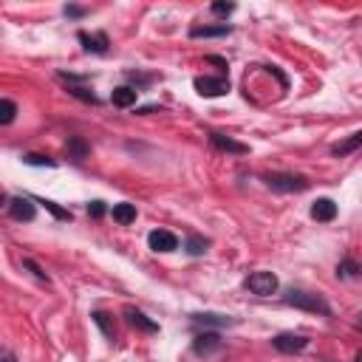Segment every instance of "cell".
Wrapping results in <instances>:
<instances>
[{
    "mask_svg": "<svg viewBox=\"0 0 362 362\" xmlns=\"http://www.w3.org/2000/svg\"><path fill=\"white\" fill-rule=\"evenodd\" d=\"M283 300H286V306H295V308L311 311V315H323V317H328V315H331V306H328L320 295L300 292V289H292V292H289Z\"/></svg>",
    "mask_w": 362,
    "mask_h": 362,
    "instance_id": "obj_1",
    "label": "cell"
},
{
    "mask_svg": "<svg viewBox=\"0 0 362 362\" xmlns=\"http://www.w3.org/2000/svg\"><path fill=\"white\" fill-rule=\"evenodd\" d=\"M267 184L275 192H303L308 187V179L306 176H295V173H269Z\"/></svg>",
    "mask_w": 362,
    "mask_h": 362,
    "instance_id": "obj_2",
    "label": "cell"
},
{
    "mask_svg": "<svg viewBox=\"0 0 362 362\" xmlns=\"http://www.w3.org/2000/svg\"><path fill=\"white\" fill-rule=\"evenodd\" d=\"M247 289L258 297H269L278 292V278L272 272H255L247 278Z\"/></svg>",
    "mask_w": 362,
    "mask_h": 362,
    "instance_id": "obj_3",
    "label": "cell"
},
{
    "mask_svg": "<svg viewBox=\"0 0 362 362\" xmlns=\"http://www.w3.org/2000/svg\"><path fill=\"white\" fill-rule=\"evenodd\" d=\"M196 91L201 96H207V100H212V96H224L229 91V80L227 77H196Z\"/></svg>",
    "mask_w": 362,
    "mask_h": 362,
    "instance_id": "obj_4",
    "label": "cell"
},
{
    "mask_svg": "<svg viewBox=\"0 0 362 362\" xmlns=\"http://www.w3.org/2000/svg\"><path fill=\"white\" fill-rule=\"evenodd\" d=\"M272 346H275L280 354H300V351H306L308 340H306L303 334H278L275 340H272Z\"/></svg>",
    "mask_w": 362,
    "mask_h": 362,
    "instance_id": "obj_5",
    "label": "cell"
},
{
    "mask_svg": "<svg viewBox=\"0 0 362 362\" xmlns=\"http://www.w3.org/2000/svg\"><path fill=\"white\" fill-rule=\"evenodd\" d=\"M148 244L153 252H173V249H179V238L167 229H153L148 235Z\"/></svg>",
    "mask_w": 362,
    "mask_h": 362,
    "instance_id": "obj_6",
    "label": "cell"
},
{
    "mask_svg": "<svg viewBox=\"0 0 362 362\" xmlns=\"http://www.w3.org/2000/svg\"><path fill=\"white\" fill-rule=\"evenodd\" d=\"M9 215L14 221H34V215H37V210H34V204L29 201V199H9Z\"/></svg>",
    "mask_w": 362,
    "mask_h": 362,
    "instance_id": "obj_7",
    "label": "cell"
},
{
    "mask_svg": "<svg viewBox=\"0 0 362 362\" xmlns=\"http://www.w3.org/2000/svg\"><path fill=\"white\" fill-rule=\"evenodd\" d=\"M80 43L85 45V52H91V54H105L108 52V34H102V32H93V34H88V32H80Z\"/></svg>",
    "mask_w": 362,
    "mask_h": 362,
    "instance_id": "obj_8",
    "label": "cell"
},
{
    "mask_svg": "<svg viewBox=\"0 0 362 362\" xmlns=\"http://www.w3.org/2000/svg\"><path fill=\"white\" fill-rule=\"evenodd\" d=\"M221 348V337L218 334H212V331H204L196 337V343H192V351H196L199 357H207L212 351H218Z\"/></svg>",
    "mask_w": 362,
    "mask_h": 362,
    "instance_id": "obj_9",
    "label": "cell"
},
{
    "mask_svg": "<svg viewBox=\"0 0 362 362\" xmlns=\"http://www.w3.org/2000/svg\"><path fill=\"white\" fill-rule=\"evenodd\" d=\"M210 142H212L218 150H224V153H238V156L249 153L247 144H240V142H235V139H229V136H224V133H210Z\"/></svg>",
    "mask_w": 362,
    "mask_h": 362,
    "instance_id": "obj_10",
    "label": "cell"
},
{
    "mask_svg": "<svg viewBox=\"0 0 362 362\" xmlns=\"http://www.w3.org/2000/svg\"><path fill=\"white\" fill-rule=\"evenodd\" d=\"M311 218H315V221H323V224L334 221V218H337V204H334L331 199H317L315 207H311Z\"/></svg>",
    "mask_w": 362,
    "mask_h": 362,
    "instance_id": "obj_11",
    "label": "cell"
},
{
    "mask_svg": "<svg viewBox=\"0 0 362 362\" xmlns=\"http://www.w3.org/2000/svg\"><path fill=\"white\" fill-rule=\"evenodd\" d=\"M125 317H128V323H131L133 328H139V331H148V334H156V331H159V326H156L148 315H142L139 308H125Z\"/></svg>",
    "mask_w": 362,
    "mask_h": 362,
    "instance_id": "obj_12",
    "label": "cell"
},
{
    "mask_svg": "<svg viewBox=\"0 0 362 362\" xmlns=\"http://www.w3.org/2000/svg\"><path fill=\"white\" fill-rule=\"evenodd\" d=\"M232 29L227 23H218V26H192L190 29V37L192 40H201V37H227Z\"/></svg>",
    "mask_w": 362,
    "mask_h": 362,
    "instance_id": "obj_13",
    "label": "cell"
},
{
    "mask_svg": "<svg viewBox=\"0 0 362 362\" xmlns=\"http://www.w3.org/2000/svg\"><path fill=\"white\" fill-rule=\"evenodd\" d=\"M111 102H113L116 108H131V105H136V88H128V85L116 88V91L111 93Z\"/></svg>",
    "mask_w": 362,
    "mask_h": 362,
    "instance_id": "obj_14",
    "label": "cell"
},
{
    "mask_svg": "<svg viewBox=\"0 0 362 362\" xmlns=\"http://www.w3.org/2000/svg\"><path fill=\"white\" fill-rule=\"evenodd\" d=\"M357 148H362V131H357L354 136H348V139L340 142V144H334L331 153H334V156H348V153H354Z\"/></svg>",
    "mask_w": 362,
    "mask_h": 362,
    "instance_id": "obj_15",
    "label": "cell"
},
{
    "mask_svg": "<svg viewBox=\"0 0 362 362\" xmlns=\"http://www.w3.org/2000/svg\"><path fill=\"white\" fill-rule=\"evenodd\" d=\"M113 221L122 224V227L133 224V221H136V207H133V204H116V207H113Z\"/></svg>",
    "mask_w": 362,
    "mask_h": 362,
    "instance_id": "obj_16",
    "label": "cell"
},
{
    "mask_svg": "<svg viewBox=\"0 0 362 362\" xmlns=\"http://www.w3.org/2000/svg\"><path fill=\"white\" fill-rule=\"evenodd\" d=\"M192 323H199V326H212V328L235 326V320H232V317H224V315H196V317H192Z\"/></svg>",
    "mask_w": 362,
    "mask_h": 362,
    "instance_id": "obj_17",
    "label": "cell"
},
{
    "mask_svg": "<svg viewBox=\"0 0 362 362\" xmlns=\"http://www.w3.org/2000/svg\"><path fill=\"white\" fill-rule=\"evenodd\" d=\"M93 323L96 326H100L102 328V334L108 337V340H113V334H116V328H113V320H111V315H108V311H93Z\"/></svg>",
    "mask_w": 362,
    "mask_h": 362,
    "instance_id": "obj_18",
    "label": "cell"
},
{
    "mask_svg": "<svg viewBox=\"0 0 362 362\" xmlns=\"http://www.w3.org/2000/svg\"><path fill=\"white\" fill-rule=\"evenodd\" d=\"M68 153L74 156L77 161H82V159L88 156V144H85L80 136H71V139H68Z\"/></svg>",
    "mask_w": 362,
    "mask_h": 362,
    "instance_id": "obj_19",
    "label": "cell"
},
{
    "mask_svg": "<svg viewBox=\"0 0 362 362\" xmlns=\"http://www.w3.org/2000/svg\"><path fill=\"white\" fill-rule=\"evenodd\" d=\"M14 113H17V105L12 100L0 102V125H12L14 122Z\"/></svg>",
    "mask_w": 362,
    "mask_h": 362,
    "instance_id": "obj_20",
    "label": "cell"
},
{
    "mask_svg": "<svg viewBox=\"0 0 362 362\" xmlns=\"http://www.w3.org/2000/svg\"><path fill=\"white\" fill-rule=\"evenodd\" d=\"M359 272H362V267L354 260H343L340 267H337V278H357Z\"/></svg>",
    "mask_w": 362,
    "mask_h": 362,
    "instance_id": "obj_21",
    "label": "cell"
},
{
    "mask_svg": "<svg viewBox=\"0 0 362 362\" xmlns=\"http://www.w3.org/2000/svg\"><path fill=\"white\" fill-rule=\"evenodd\" d=\"M207 247H210V240L207 238H199V235H192L187 240V252L190 255H201V252H207Z\"/></svg>",
    "mask_w": 362,
    "mask_h": 362,
    "instance_id": "obj_22",
    "label": "cell"
},
{
    "mask_svg": "<svg viewBox=\"0 0 362 362\" xmlns=\"http://www.w3.org/2000/svg\"><path fill=\"white\" fill-rule=\"evenodd\" d=\"M43 207H45L48 212H52L54 218H60V221H71V212H68V210H63V207H57L54 201H43Z\"/></svg>",
    "mask_w": 362,
    "mask_h": 362,
    "instance_id": "obj_23",
    "label": "cell"
},
{
    "mask_svg": "<svg viewBox=\"0 0 362 362\" xmlns=\"http://www.w3.org/2000/svg\"><path fill=\"white\" fill-rule=\"evenodd\" d=\"M26 164H37V167H40V164H45V167H54L57 161H54V159H48V156H37V153H29V156H26Z\"/></svg>",
    "mask_w": 362,
    "mask_h": 362,
    "instance_id": "obj_24",
    "label": "cell"
},
{
    "mask_svg": "<svg viewBox=\"0 0 362 362\" xmlns=\"http://www.w3.org/2000/svg\"><path fill=\"white\" fill-rule=\"evenodd\" d=\"M23 267H26V269H32L37 280H45V283H48V275H45V272H43V269L37 267V263H34V260H29V258H26V260H23Z\"/></svg>",
    "mask_w": 362,
    "mask_h": 362,
    "instance_id": "obj_25",
    "label": "cell"
},
{
    "mask_svg": "<svg viewBox=\"0 0 362 362\" xmlns=\"http://www.w3.org/2000/svg\"><path fill=\"white\" fill-rule=\"evenodd\" d=\"M212 12H215V14H221V17H227V14L235 12V6H232V3H212Z\"/></svg>",
    "mask_w": 362,
    "mask_h": 362,
    "instance_id": "obj_26",
    "label": "cell"
},
{
    "mask_svg": "<svg viewBox=\"0 0 362 362\" xmlns=\"http://www.w3.org/2000/svg\"><path fill=\"white\" fill-rule=\"evenodd\" d=\"M88 212L93 215V218H100V215H105V204L102 201H93V204H88Z\"/></svg>",
    "mask_w": 362,
    "mask_h": 362,
    "instance_id": "obj_27",
    "label": "cell"
},
{
    "mask_svg": "<svg viewBox=\"0 0 362 362\" xmlns=\"http://www.w3.org/2000/svg\"><path fill=\"white\" fill-rule=\"evenodd\" d=\"M65 14H71V17H80V14H85V9H80V6H65Z\"/></svg>",
    "mask_w": 362,
    "mask_h": 362,
    "instance_id": "obj_28",
    "label": "cell"
},
{
    "mask_svg": "<svg viewBox=\"0 0 362 362\" xmlns=\"http://www.w3.org/2000/svg\"><path fill=\"white\" fill-rule=\"evenodd\" d=\"M3 359H6V362H14V359H12V354H9V351H6V354H3Z\"/></svg>",
    "mask_w": 362,
    "mask_h": 362,
    "instance_id": "obj_29",
    "label": "cell"
},
{
    "mask_svg": "<svg viewBox=\"0 0 362 362\" xmlns=\"http://www.w3.org/2000/svg\"><path fill=\"white\" fill-rule=\"evenodd\" d=\"M357 362H362V351H359V354H357Z\"/></svg>",
    "mask_w": 362,
    "mask_h": 362,
    "instance_id": "obj_30",
    "label": "cell"
},
{
    "mask_svg": "<svg viewBox=\"0 0 362 362\" xmlns=\"http://www.w3.org/2000/svg\"><path fill=\"white\" fill-rule=\"evenodd\" d=\"M359 328H362V317H359Z\"/></svg>",
    "mask_w": 362,
    "mask_h": 362,
    "instance_id": "obj_31",
    "label": "cell"
}]
</instances>
